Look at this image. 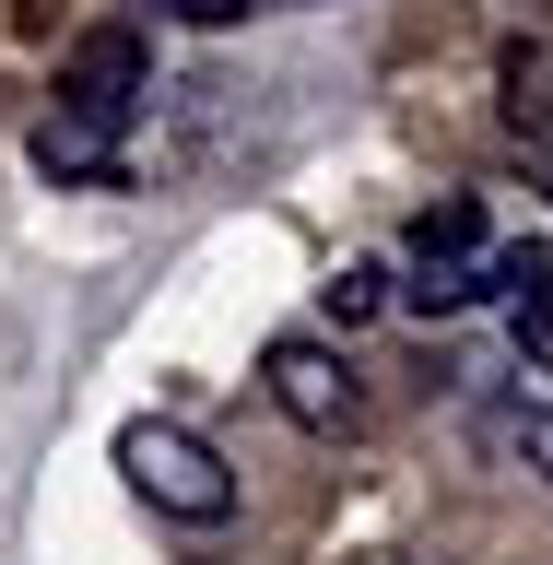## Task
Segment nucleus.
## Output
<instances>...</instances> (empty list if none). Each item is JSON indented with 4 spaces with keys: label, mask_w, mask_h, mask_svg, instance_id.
<instances>
[{
    "label": "nucleus",
    "mask_w": 553,
    "mask_h": 565,
    "mask_svg": "<svg viewBox=\"0 0 553 565\" xmlns=\"http://www.w3.org/2000/svg\"><path fill=\"white\" fill-rule=\"evenodd\" d=\"M153 12H177V24H236L247 0H153Z\"/></svg>",
    "instance_id": "obj_9"
},
{
    "label": "nucleus",
    "mask_w": 553,
    "mask_h": 565,
    "mask_svg": "<svg viewBox=\"0 0 553 565\" xmlns=\"http://www.w3.org/2000/svg\"><path fill=\"white\" fill-rule=\"evenodd\" d=\"M448 247H483V212L459 201V189H448V201H424V212H413V259H448Z\"/></svg>",
    "instance_id": "obj_7"
},
{
    "label": "nucleus",
    "mask_w": 553,
    "mask_h": 565,
    "mask_svg": "<svg viewBox=\"0 0 553 565\" xmlns=\"http://www.w3.org/2000/svg\"><path fill=\"white\" fill-rule=\"evenodd\" d=\"M60 106H83V118H118V130H130L141 106H153V47H141V24H95V35H71V60H60Z\"/></svg>",
    "instance_id": "obj_3"
},
{
    "label": "nucleus",
    "mask_w": 553,
    "mask_h": 565,
    "mask_svg": "<svg viewBox=\"0 0 553 565\" xmlns=\"http://www.w3.org/2000/svg\"><path fill=\"white\" fill-rule=\"evenodd\" d=\"M35 166L60 177V189H118V118L47 106V118H35Z\"/></svg>",
    "instance_id": "obj_4"
},
{
    "label": "nucleus",
    "mask_w": 553,
    "mask_h": 565,
    "mask_svg": "<svg viewBox=\"0 0 553 565\" xmlns=\"http://www.w3.org/2000/svg\"><path fill=\"white\" fill-rule=\"evenodd\" d=\"M118 471H130V494L153 507V519H177V530H224V519H236V471H224V448L189 436V424H166V413L118 424Z\"/></svg>",
    "instance_id": "obj_1"
},
{
    "label": "nucleus",
    "mask_w": 553,
    "mask_h": 565,
    "mask_svg": "<svg viewBox=\"0 0 553 565\" xmlns=\"http://www.w3.org/2000/svg\"><path fill=\"white\" fill-rule=\"evenodd\" d=\"M318 307L353 330V318H377V307H389V271H377V259H353V271H330V282H318Z\"/></svg>",
    "instance_id": "obj_8"
},
{
    "label": "nucleus",
    "mask_w": 553,
    "mask_h": 565,
    "mask_svg": "<svg viewBox=\"0 0 553 565\" xmlns=\"http://www.w3.org/2000/svg\"><path fill=\"white\" fill-rule=\"evenodd\" d=\"M259 388H272V413L295 436H353L365 424V388H353V365L330 342H272L259 353Z\"/></svg>",
    "instance_id": "obj_2"
},
{
    "label": "nucleus",
    "mask_w": 553,
    "mask_h": 565,
    "mask_svg": "<svg viewBox=\"0 0 553 565\" xmlns=\"http://www.w3.org/2000/svg\"><path fill=\"white\" fill-rule=\"evenodd\" d=\"M483 448L507 459V471H542V483H553V401H530V388H519V401H494V413H483Z\"/></svg>",
    "instance_id": "obj_6"
},
{
    "label": "nucleus",
    "mask_w": 553,
    "mask_h": 565,
    "mask_svg": "<svg viewBox=\"0 0 553 565\" xmlns=\"http://www.w3.org/2000/svg\"><path fill=\"white\" fill-rule=\"evenodd\" d=\"M483 295H494V259H483V247L413 259V282H401V307H413V318H459V307H483Z\"/></svg>",
    "instance_id": "obj_5"
}]
</instances>
